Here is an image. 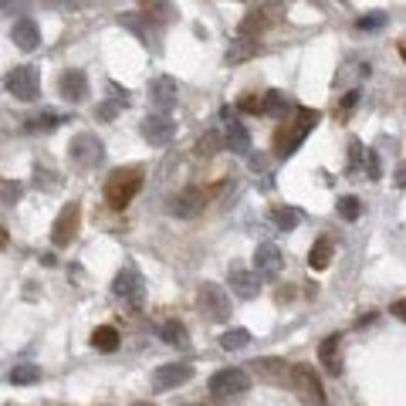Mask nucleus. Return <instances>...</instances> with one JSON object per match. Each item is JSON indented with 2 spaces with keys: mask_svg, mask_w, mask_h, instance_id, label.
<instances>
[{
  "mask_svg": "<svg viewBox=\"0 0 406 406\" xmlns=\"http://www.w3.org/2000/svg\"><path fill=\"white\" fill-rule=\"evenodd\" d=\"M142 139L149 142V146H169V142L176 139V122L166 112L146 115L142 119Z\"/></svg>",
  "mask_w": 406,
  "mask_h": 406,
  "instance_id": "10",
  "label": "nucleus"
},
{
  "mask_svg": "<svg viewBox=\"0 0 406 406\" xmlns=\"http://www.w3.org/2000/svg\"><path fill=\"white\" fill-rule=\"evenodd\" d=\"M203 207H207V193H203L200 186H186V190H180L176 196H169V203H166L169 217H180V220L200 217Z\"/></svg>",
  "mask_w": 406,
  "mask_h": 406,
  "instance_id": "7",
  "label": "nucleus"
},
{
  "mask_svg": "<svg viewBox=\"0 0 406 406\" xmlns=\"http://www.w3.org/2000/svg\"><path fill=\"white\" fill-rule=\"evenodd\" d=\"M257 51H261V44H257V41H251V38H240V41L230 44V51H227V61H230V65H237V61L257 55Z\"/></svg>",
  "mask_w": 406,
  "mask_h": 406,
  "instance_id": "28",
  "label": "nucleus"
},
{
  "mask_svg": "<svg viewBox=\"0 0 406 406\" xmlns=\"http://www.w3.org/2000/svg\"><path fill=\"white\" fill-rule=\"evenodd\" d=\"M139 11L149 17V21H156V24H169V21L176 17L169 0H139Z\"/></svg>",
  "mask_w": 406,
  "mask_h": 406,
  "instance_id": "22",
  "label": "nucleus"
},
{
  "mask_svg": "<svg viewBox=\"0 0 406 406\" xmlns=\"http://www.w3.org/2000/svg\"><path fill=\"white\" fill-rule=\"evenodd\" d=\"M196 309H200V315L207 322H227L230 319V298H227V292L220 284L203 281L200 292H196Z\"/></svg>",
  "mask_w": 406,
  "mask_h": 406,
  "instance_id": "3",
  "label": "nucleus"
},
{
  "mask_svg": "<svg viewBox=\"0 0 406 406\" xmlns=\"http://www.w3.org/2000/svg\"><path fill=\"white\" fill-rule=\"evenodd\" d=\"M119 109H126L119 98H115V102H105V105H98V119H115V115H119Z\"/></svg>",
  "mask_w": 406,
  "mask_h": 406,
  "instance_id": "36",
  "label": "nucleus"
},
{
  "mask_svg": "<svg viewBox=\"0 0 406 406\" xmlns=\"http://www.w3.org/2000/svg\"><path fill=\"white\" fill-rule=\"evenodd\" d=\"M58 126H61V115H55V112H38L28 119V132H51Z\"/></svg>",
  "mask_w": 406,
  "mask_h": 406,
  "instance_id": "30",
  "label": "nucleus"
},
{
  "mask_svg": "<svg viewBox=\"0 0 406 406\" xmlns=\"http://www.w3.org/2000/svg\"><path fill=\"white\" fill-rule=\"evenodd\" d=\"M319 363H322L325 373H332V376L342 373V336L322 338V346H319Z\"/></svg>",
  "mask_w": 406,
  "mask_h": 406,
  "instance_id": "20",
  "label": "nucleus"
},
{
  "mask_svg": "<svg viewBox=\"0 0 406 406\" xmlns=\"http://www.w3.org/2000/svg\"><path fill=\"white\" fill-rule=\"evenodd\" d=\"M392 315H396L400 322H406V298L403 301H392Z\"/></svg>",
  "mask_w": 406,
  "mask_h": 406,
  "instance_id": "40",
  "label": "nucleus"
},
{
  "mask_svg": "<svg viewBox=\"0 0 406 406\" xmlns=\"http://www.w3.org/2000/svg\"><path fill=\"white\" fill-rule=\"evenodd\" d=\"M176 98H180V85L173 82L169 75H159L149 82V102H153L156 112H173L176 109Z\"/></svg>",
  "mask_w": 406,
  "mask_h": 406,
  "instance_id": "11",
  "label": "nucleus"
},
{
  "mask_svg": "<svg viewBox=\"0 0 406 406\" xmlns=\"http://www.w3.org/2000/svg\"><path fill=\"white\" fill-rule=\"evenodd\" d=\"M41 4H48V7H58V4H65V0H41Z\"/></svg>",
  "mask_w": 406,
  "mask_h": 406,
  "instance_id": "42",
  "label": "nucleus"
},
{
  "mask_svg": "<svg viewBox=\"0 0 406 406\" xmlns=\"http://www.w3.org/2000/svg\"><path fill=\"white\" fill-rule=\"evenodd\" d=\"M332 254H336V244L328 237H319L309 251V267L311 271H325V267L332 265Z\"/></svg>",
  "mask_w": 406,
  "mask_h": 406,
  "instance_id": "21",
  "label": "nucleus"
},
{
  "mask_svg": "<svg viewBox=\"0 0 406 406\" xmlns=\"http://www.w3.org/2000/svg\"><path fill=\"white\" fill-rule=\"evenodd\" d=\"M237 109L240 112H257V115H265V95H254V92H247V95L237 102Z\"/></svg>",
  "mask_w": 406,
  "mask_h": 406,
  "instance_id": "34",
  "label": "nucleus"
},
{
  "mask_svg": "<svg viewBox=\"0 0 406 406\" xmlns=\"http://www.w3.org/2000/svg\"><path fill=\"white\" fill-rule=\"evenodd\" d=\"M247 342H251V332H247V328H230V332L220 336V349L237 352V349H244Z\"/></svg>",
  "mask_w": 406,
  "mask_h": 406,
  "instance_id": "31",
  "label": "nucleus"
},
{
  "mask_svg": "<svg viewBox=\"0 0 406 406\" xmlns=\"http://www.w3.org/2000/svg\"><path fill=\"white\" fill-rule=\"evenodd\" d=\"M92 346L98 352H115L119 349V332H115L112 325H98L95 332H92Z\"/></svg>",
  "mask_w": 406,
  "mask_h": 406,
  "instance_id": "26",
  "label": "nucleus"
},
{
  "mask_svg": "<svg viewBox=\"0 0 406 406\" xmlns=\"http://www.w3.org/2000/svg\"><path fill=\"white\" fill-rule=\"evenodd\" d=\"M359 213H363V203L356 196H342L338 200V217L342 220H359Z\"/></svg>",
  "mask_w": 406,
  "mask_h": 406,
  "instance_id": "33",
  "label": "nucleus"
},
{
  "mask_svg": "<svg viewBox=\"0 0 406 406\" xmlns=\"http://www.w3.org/2000/svg\"><path fill=\"white\" fill-rule=\"evenodd\" d=\"M159 336H163L166 346H186V325H183L180 319H169V322H163Z\"/></svg>",
  "mask_w": 406,
  "mask_h": 406,
  "instance_id": "27",
  "label": "nucleus"
},
{
  "mask_svg": "<svg viewBox=\"0 0 406 406\" xmlns=\"http://www.w3.org/2000/svg\"><path fill=\"white\" fill-rule=\"evenodd\" d=\"M105 159V146L98 139L95 132H78L75 139H71V163L82 169H92L98 166Z\"/></svg>",
  "mask_w": 406,
  "mask_h": 406,
  "instance_id": "6",
  "label": "nucleus"
},
{
  "mask_svg": "<svg viewBox=\"0 0 406 406\" xmlns=\"http://www.w3.org/2000/svg\"><path fill=\"white\" fill-rule=\"evenodd\" d=\"M383 21H386V17H383V14H373V17H363V21H359V28H363V31H373V28H383Z\"/></svg>",
  "mask_w": 406,
  "mask_h": 406,
  "instance_id": "39",
  "label": "nucleus"
},
{
  "mask_svg": "<svg viewBox=\"0 0 406 406\" xmlns=\"http://www.w3.org/2000/svg\"><path fill=\"white\" fill-rule=\"evenodd\" d=\"M78 224H82V207H78V203H68L65 210L58 213L55 227H51V244H55V247H68L71 240L78 237Z\"/></svg>",
  "mask_w": 406,
  "mask_h": 406,
  "instance_id": "9",
  "label": "nucleus"
},
{
  "mask_svg": "<svg viewBox=\"0 0 406 406\" xmlns=\"http://www.w3.org/2000/svg\"><path fill=\"white\" fill-rule=\"evenodd\" d=\"M207 390H210L213 400H230V396H244V392L251 390V376H247V369H220V373H213L210 383H207Z\"/></svg>",
  "mask_w": 406,
  "mask_h": 406,
  "instance_id": "5",
  "label": "nucleus"
},
{
  "mask_svg": "<svg viewBox=\"0 0 406 406\" xmlns=\"http://www.w3.org/2000/svg\"><path fill=\"white\" fill-rule=\"evenodd\" d=\"M58 92H61V98L71 102V105L85 102V98H88V78H85V71L82 68H68L61 78H58Z\"/></svg>",
  "mask_w": 406,
  "mask_h": 406,
  "instance_id": "14",
  "label": "nucleus"
},
{
  "mask_svg": "<svg viewBox=\"0 0 406 406\" xmlns=\"http://www.w3.org/2000/svg\"><path fill=\"white\" fill-rule=\"evenodd\" d=\"M257 271H247L244 265H230V271H227V281H230V292L237 294V298H244V301H251V298H257V292H261V284H257Z\"/></svg>",
  "mask_w": 406,
  "mask_h": 406,
  "instance_id": "12",
  "label": "nucleus"
},
{
  "mask_svg": "<svg viewBox=\"0 0 406 406\" xmlns=\"http://www.w3.org/2000/svg\"><path fill=\"white\" fill-rule=\"evenodd\" d=\"M220 149H227V142H224V136H220L217 129H207V132L196 139V146H193V153L200 156V159H210V156H217Z\"/></svg>",
  "mask_w": 406,
  "mask_h": 406,
  "instance_id": "23",
  "label": "nucleus"
},
{
  "mask_svg": "<svg viewBox=\"0 0 406 406\" xmlns=\"http://www.w3.org/2000/svg\"><path fill=\"white\" fill-rule=\"evenodd\" d=\"M267 24H271V21H267V14L254 7V11H247V14H244V21L237 24V34H240V38H257V34H261Z\"/></svg>",
  "mask_w": 406,
  "mask_h": 406,
  "instance_id": "24",
  "label": "nucleus"
},
{
  "mask_svg": "<svg viewBox=\"0 0 406 406\" xmlns=\"http://www.w3.org/2000/svg\"><path fill=\"white\" fill-rule=\"evenodd\" d=\"M363 156H365L363 142H356V139H352V142H349V173H356V169H359V163H363Z\"/></svg>",
  "mask_w": 406,
  "mask_h": 406,
  "instance_id": "35",
  "label": "nucleus"
},
{
  "mask_svg": "<svg viewBox=\"0 0 406 406\" xmlns=\"http://www.w3.org/2000/svg\"><path fill=\"white\" fill-rule=\"evenodd\" d=\"M365 163H369V180H379V176H383V169H379L376 149H365Z\"/></svg>",
  "mask_w": 406,
  "mask_h": 406,
  "instance_id": "37",
  "label": "nucleus"
},
{
  "mask_svg": "<svg viewBox=\"0 0 406 406\" xmlns=\"http://www.w3.org/2000/svg\"><path fill=\"white\" fill-rule=\"evenodd\" d=\"M356 98H359V92H349V95H346V102H342V109H346V112L356 105Z\"/></svg>",
  "mask_w": 406,
  "mask_h": 406,
  "instance_id": "41",
  "label": "nucleus"
},
{
  "mask_svg": "<svg viewBox=\"0 0 406 406\" xmlns=\"http://www.w3.org/2000/svg\"><path fill=\"white\" fill-rule=\"evenodd\" d=\"M38 379H41V365L24 363V365H14V369H11V383H14V386H34Z\"/></svg>",
  "mask_w": 406,
  "mask_h": 406,
  "instance_id": "29",
  "label": "nucleus"
},
{
  "mask_svg": "<svg viewBox=\"0 0 406 406\" xmlns=\"http://www.w3.org/2000/svg\"><path fill=\"white\" fill-rule=\"evenodd\" d=\"M254 365V373L265 379V383H274V386H292V365L284 363V359H257Z\"/></svg>",
  "mask_w": 406,
  "mask_h": 406,
  "instance_id": "18",
  "label": "nucleus"
},
{
  "mask_svg": "<svg viewBox=\"0 0 406 406\" xmlns=\"http://www.w3.org/2000/svg\"><path fill=\"white\" fill-rule=\"evenodd\" d=\"M227 115V126H224V142H227V149L234 156H247L251 153V132L244 129V122H237L230 112H224Z\"/></svg>",
  "mask_w": 406,
  "mask_h": 406,
  "instance_id": "17",
  "label": "nucleus"
},
{
  "mask_svg": "<svg viewBox=\"0 0 406 406\" xmlns=\"http://www.w3.org/2000/svg\"><path fill=\"white\" fill-rule=\"evenodd\" d=\"M190 379H193V365H186V363H166L153 373L156 390H176V386L190 383Z\"/></svg>",
  "mask_w": 406,
  "mask_h": 406,
  "instance_id": "15",
  "label": "nucleus"
},
{
  "mask_svg": "<svg viewBox=\"0 0 406 406\" xmlns=\"http://www.w3.org/2000/svg\"><path fill=\"white\" fill-rule=\"evenodd\" d=\"M112 292L122 298V301H129V305H142V278L136 267H122L119 274H115L112 281Z\"/></svg>",
  "mask_w": 406,
  "mask_h": 406,
  "instance_id": "13",
  "label": "nucleus"
},
{
  "mask_svg": "<svg viewBox=\"0 0 406 406\" xmlns=\"http://www.w3.org/2000/svg\"><path fill=\"white\" fill-rule=\"evenodd\" d=\"M292 98L284 95V92H267L265 95V115H271V119H281L284 122V115L292 112Z\"/></svg>",
  "mask_w": 406,
  "mask_h": 406,
  "instance_id": "25",
  "label": "nucleus"
},
{
  "mask_svg": "<svg viewBox=\"0 0 406 406\" xmlns=\"http://www.w3.org/2000/svg\"><path fill=\"white\" fill-rule=\"evenodd\" d=\"M281 267H284V257L274 244H261L257 251H254V271L261 274V278H278Z\"/></svg>",
  "mask_w": 406,
  "mask_h": 406,
  "instance_id": "16",
  "label": "nucleus"
},
{
  "mask_svg": "<svg viewBox=\"0 0 406 406\" xmlns=\"http://www.w3.org/2000/svg\"><path fill=\"white\" fill-rule=\"evenodd\" d=\"M4 88L17 102H34V98L41 95V78H38V71L31 68V65H14V68L7 71V78H4Z\"/></svg>",
  "mask_w": 406,
  "mask_h": 406,
  "instance_id": "4",
  "label": "nucleus"
},
{
  "mask_svg": "<svg viewBox=\"0 0 406 406\" xmlns=\"http://www.w3.org/2000/svg\"><path fill=\"white\" fill-rule=\"evenodd\" d=\"M139 190H142V169H136V166L115 169L112 176L105 180V203L112 210H126Z\"/></svg>",
  "mask_w": 406,
  "mask_h": 406,
  "instance_id": "2",
  "label": "nucleus"
},
{
  "mask_svg": "<svg viewBox=\"0 0 406 406\" xmlns=\"http://www.w3.org/2000/svg\"><path fill=\"white\" fill-rule=\"evenodd\" d=\"M274 224H278V230H294V227L301 224V213L292 210V207H278L274 210Z\"/></svg>",
  "mask_w": 406,
  "mask_h": 406,
  "instance_id": "32",
  "label": "nucleus"
},
{
  "mask_svg": "<svg viewBox=\"0 0 406 406\" xmlns=\"http://www.w3.org/2000/svg\"><path fill=\"white\" fill-rule=\"evenodd\" d=\"M322 115L315 112V109H309V105H298L294 109V122H284V126L278 129V136H274V153L284 159V156H292L298 146H301V139L309 136L311 129H315V122H319Z\"/></svg>",
  "mask_w": 406,
  "mask_h": 406,
  "instance_id": "1",
  "label": "nucleus"
},
{
  "mask_svg": "<svg viewBox=\"0 0 406 406\" xmlns=\"http://www.w3.org/2000/svg\"><path fill=\"white\" fill-rule=\"evenodd\" d=\"M17 196H21V183L4 180V203H14Z\"/></svg>",
  "mask_w": 406,
  "mask_h": 406,
  "instance_id": "38",
  "label": "nucleus"
},
{
  "mask_svg": "<svg viewBox=\"0 0 406 406\" xmlns=\"http://www.w3.org/2000/svg\"><path fill=\"white\" fill-rule=\"evenodd\" d=\"M292 390L305 400V403H325L322 379L315 376L311 365H292Z\"/></svg>",
  "mask_w": 406,
  "mask_h": 406,
  "instance_id": "8",
  "label": "nucleus"
},
{
  "mask_svg": "<svg viewBox=\"0 0 406 406\" xmlns=\"http://www.w3.org/2000/svg\"><path fill=\"white\" fill-rule=\"evenodd\" d=\"M11 41H14L21 51H34V48L41 44V31H38V24H34L31 17H21V21H14V28H11Z\"/></svg>",
  "mask_w": 406,
  "mask_h": 406,
  "instance_id": "19",
  "label": "nucleus"
}]
</instances>
